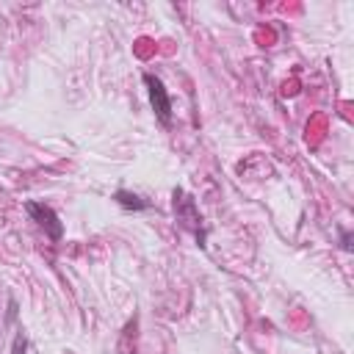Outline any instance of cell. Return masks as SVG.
Masks as SVG:
<instances>
[{
    "mask_svg": "<svg viewBox=\"0 0 354 354\" xmlns=\"http://www.w3.org/2000/svg\"><path fill=\"white\" fill-rule=\"evenodd\" d=\"M144 83H147V88H149V100H152V108H155L158 119L166 124L169 116H171V102H169V94H166L160 77H155V75H144Z\"/></svg>",
    "mask_w": 354,
    "mask_h": 354,
    "instance_id": "obj_1",
    "label": "cell"
},
{
    "mask_svg": "<svg viewBox=\"0 0 354 354\" xmlns=\"http://www.w3.org/2000/svg\"><path fill=\"white\" fill-rule=\"evenodd\" d=\"M28 213L50 232V238L53 241H58L61 238V232H64V227H61V221H58V216H55V210L53 207H47V205H39V202H28Z\"/></svg>",
    "mask_w": 354,
    "mask_h": 354,
    "instance_id": "obj_2",
    "label": "cell"
},
{
    "mask_svg": "<svg viewBox=\"0 0 354 354\" xmlns=\"http://www.w3.org/2000/svg\"><path fill=\"white\" fill-rule=\"evenodd\" d=\"M116 202L122 207H133V210H144L147 207V202H141L136 194H127V191H116Z\"/></svg>",
    "mask_w": 354,
    "mask_h": 354,
    "instance_id": "obj_3",
    "label": "cell"
},
{
    "mask_svg": "<svg viewBox=\"0 0 354 354\" xmlns=\"http://www.w3.org/2000/svg\"><path fill=\"white\" fill-rule=\"evenodd\" d=\"M19 351H25V340L22 337H17V343H14V354H19Z\"/></svg>",
    "mask_w": 354,
    "mask_h": 354,
    "instance_id": "obj_4",
    "label": "cell"
}]
</instances>
